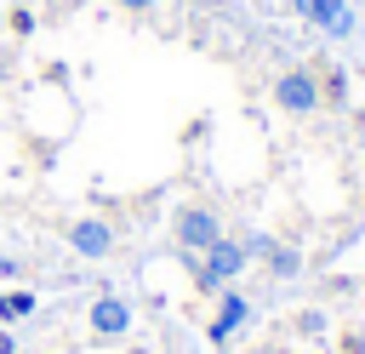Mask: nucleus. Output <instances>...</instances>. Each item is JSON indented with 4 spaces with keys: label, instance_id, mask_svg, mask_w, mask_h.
<instances>
[{
    "label": "nucleus",
    "instance_id": "obj_10",
    "mask_svg": "<svg viewBox=\"0 0 365 354\" xmlns=\"http://www.w3.org/2000/svg\"><path fill=\"white\" fill-rule=\"evenodd\" d=\"M319 91H325V97H336V103H342V97H348V74H342V69H331V74H325V80H319Z\"/></svg>",
    "mask_w": 365,
    "mask_h": 354
},
{
    "label": "nucleus",
    "instance_id": "obj_3",
    "mask_svg": "<svg viewBox=\"0 0 365 354\" xmlns=\"http://www.w3.org/2000/svg\"><path fill=\"white\" fill-rule=\"evenodd\" d=\"M274 103H279L285 114H314V108L325 103L319 74H314V69H285V74L274 80Z\"/></svg>",
    "mask_w": 365,
    "mask_h": 354
},
{
    "label": "nucleus",
    "instance_id": "obj_9",
    "mask_svg": "<svg viewBox=\"0 0 365 354\" xmlns=\"http://www.w3.org/2000/svg\"><path fill=\"white\" fill-rule=\"evenodd\" d=\"M34 314V291H0V320H29Z\"/></svg>",
    "mask_w": 365,
    "mask_h": 354
},
{
    "label": "nucleus",
    "instance_id": "obj_5",
    "mask_svg": "<svg viewBox=\"0 0 365 354\" xmlns=\"http://www.w3.org/2000/svg\"><path fill=\"white\" fill-rule=\"evenodd\" d=\"M68 251H80L86 263H103V257H114V228L103 217H74L68 223Z\"/></svg>",
    "mask_w": 365,
    "mask_h": 354
},
{
    "label": "nucleus",
    "instance_id": "obj_15",
    "mask_svg": "<svg viewBox=\"0 0 365 354\" xmlns=\"http://www.w3.org/2000/svg\"><path fill=\"white\" fill-rule=\"evenodd\" d=\"M11 274H17V268H11V263H0V280H11Z\"/></svg>",
    "mask_w": 365,
    "mask_h": 354
},
{
    "label": "nucleus",
    "instance_id": "obj_13",
    "mask_svg": "<svg viewBox=\"0 0 365 354\" xmlns=\"http://www.w3.org/2000/svg\"><path fill=\"white\" fill-rule=\"evenodd\" d=\"M120 11H148V6H160V0H114Z\"/></svg>",
    "mask_w": 365,
    "mask_h": 354
},
{
    "label": "nucleus",
    "instance_id": "obj_14",
    "mask_svg": "<svg viewBox=\"0 0 365 354\" xmlns=\"http://www.w3.org/2000/svg\"><path fill=\"white\" fill-rule=\"evenodd\" d=\"M0 354H17V343H11V337H6V331H0Z\"/></svg>",
    "mask_w": 365,
    "mask_h": 354
},
{
    "label": "nucleus",
    "instance_id": "obj_11",
    "mask_svg": "<svg viewBox=\"0 0 365 354\" xmlns=\"http://www.w3.org/2000/svg\"><path fill=\"white\" fill-rule=\"evenodd\" d=\"M11 29L17 34H34V11H11Z\"/></svg>",
    "mask_w": 365,
    "mask_h": 354
},
{
    "label": "nucleus",
    "instance_id": "obj_7",
    "mask_svg": "<svg viewBox=\"0 0 365 354\" xmlns=\"http://www.w3.org/2000/svg\"><path fill=\"white\" fill-rule=\"evenodd\" d=\"M131 331V303L125 297H114V291H103L97 303H91V337H125Z\"/></svg>",
    "mask_w": 365,
    "mask_h": 354
},
{
    "label": "nucleus",
    "instance_id": "obj_2",
    "mask_svg": "<svg viewBox=\"0 0 365 354\" xmlns=\"http://www.w3.org/2000/svg\"><path fill=\"white\" fill-rule=\"evenodd\" d=\"M171 234H177V246H182V251H194V257H200L211 240H222V217H217L211 206H177Z\"/></svg>",
    "mask_w": 365,
    "mask_h": 354
},
{
    "label": "nucleus",
    "instance_id": "obj_8",
    "mask_svg": "<svg viewBox=\"0 0 365 354\" xmlns=\"http://www.w3.org/2000/svg\"><path fill=\"white\" fill-rule=\"evenodd\" d=\"M262 263H268L274 280H297V274H302V251H297V246H279V240L262 251Z\"/></svg>",
    "mask_w": 365,
    "mask_h": 354
},
{
    "label": "nucleus",
    "instance_id": "obj_4",
    "mask_svg": "<svg viewBox=\"0 0 365 354\" xmlns=\"http://www.w3.org/2000/svg\"><path fill=\"white\" fill-rule=\"evenodd\" d=\"M291 11L302 23H314L319 34H331V40H348L354 34V6L348 0H291Z\"/></svg>",
    "mask_w": 365,
    "mask_h": 354
},
{
    "label": "nucleus",
    "instance_id": "obj_12",
    "mask_svg": "<svg viewBox=\"0 0 365 354\" xmlns=\"http://www.w3.org/2000/svg\"><path fill=\"white\" fill-rule=\"evenodd\" d=\"M297 325H302V331H325V314H319V308H308V314H302Z\"/></svg>",
    "mask_w": 365,
    "mask_h": 354
},
{
    "label": "nucleus",
    "instance_id": "obj_6",
    "mask_svg": "<svg viewBox=\"0 0 365 354\" xmlns=\"http://www.w3.org/2000/svg\"><path fill=\"white\" fill-rule=\"evenodd\" d=\"M245 320H251V297H245V291H234V285H222V291H217V320H211V331H205V337H211V343H228Z\"/></svg>",
    "mask_w": 365,
    "mask_h": 354
},
{
    "label": "nucleus",
    "instance_id": "obj_16",
    "mask_svg": "<svg viewBox=\"0 0 365 354\" xmlns=\"http://www.w3.org/2000/svg\"><path fill=\"white\" fill-rule=\"evenodd\" d=\"M251 354H257V348H251Z\"/></svg>",
    "mask_w": 365,
    "mask_h": 354
},
{
    "label": "nucleus",
    "instance_id": "obj_1",
    "mask_svg": "<svg viewBox=\"0 0 365 354\" xmlns=\"http://www.w3.org/2000/svg\"><path fill=\"white\" fill-rule=\"evenodd\" d=\"M251 257H245V246L240 240H211L205 251H200V268H194V280H200V291H222L228 280H240V268H245Z\"/></svg>",
    "mask_w": 365,
    "mask_h": 354
}]
</instances>
